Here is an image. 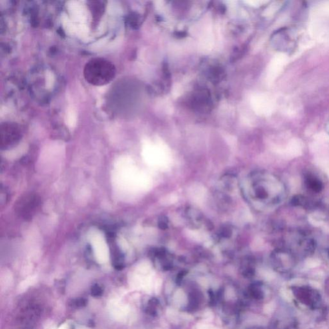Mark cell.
Instances as JSON below:
<instances>
[{
    "label": "cell",
    "mask_w": 329,
    "mask_h": 329,
    "mask_svg": "<svg viewBox=\"0 0 329 329\" xmlns=\"http://www.w3.org/2000/svg\"><path fill=\"white\" fill-rule=\"evenodd\" d=\"M116 76V68L112 62L102 58H94L87 62L84 77L88 83L100 86L110 83Z\"/></svg>",
    "instance_id": "obj_1"
},
{
    "label": "cell",
    "mask_w": 329,
    "mask_h": 329,
    "mask_svg": "<svg viewBox=\"0 0 329 329\" xmlns=\"http://www.w3.org/2000/svg\"><path fill=\"white\" fill-rule=\"evenodd\" d=\"M41 204V197L37 194L26 193L15 203L16 214L25 221H30L39 211Z\"/></svg>",
    "instance_id": "obj_2"
},
{
    "label": "cell",
    "mask_w": 329,
    "mask_h": 329,
    "mask_svg": "<svg viewBox=\"0 0 329 329\" xmlns=\"http://www.w3.org/2000/svg\"><path fill=\"white\" fill-rule=\"evenodd\" d=\"M1 149L8 150L13 148L21 140V129L15 123H3L1 126Z\"/></svg>",
    "instance_id": "obj_3"
},
{
    "label": "cell",
    "mask_w": 329,
    "mask_h": 329,
    "mask_svg": "<svg viewBox=\"0 0 329 329\" xmlns=\"http://www.w3.org/2000/svg\"><path fill=\"white\" fill-rule=\"evenodd\" d=\"M108 239L111 255H112L113 266H114L115 269L121 270L124 267V254L119 249L114 235L109 234Z\"/></svg>",
    "instance_id": "obj_4"
},
{
    "label": "cell",
    "mask_w": 329,
    "mask_h": 329,
    "mask_svg": "<svg viewBox=\"0 0 329 329\" xmlns=\"http://www.w3.org/2000/svg\"><path fill=\"white\" fill-rule=\"evenodd\" d=\"M309 220L312 225L316 226V227H319L324 223V217L320 213H312L309 217Z\"/></svg>",
    "instance_id": "obj_5"
},
{
    "label": "cell",
    "mask_w": 329,
    "mask_h": 329,
    "mask_svg": "<svg viewBox=\"0 0 329 329\" xmlns=\"http://www.w3.org/2000/svg\"><path fill=\"white\" fill-rule=\"evenodd\" d=\"M91 292H92V296H95V297H98L103 294V290L100 286L95 285L92 287Z\"/></svg>",
    "instance_id": "obj_6"
},
{
    "label": "cell",
    "mask_w": 329,
    "mask_h": 329,
    "mask_svg": "<svg viewBox=\"0 0 329 329\" xmlns=\"http://www.w3.org/2000/svg\"><path fill=\"white\" fill-rule=\"evenodd\" d=\"M72 304V306L76 308H83L86 305V300L84 298H78V299L73 300Z\"/></svg>",
    "instance_id": "obj_7"
},
{
    "label": "cell",
    "mask_w": 329,
    "mask_h": 329,
    "mask_svg": "<svg viewBox=\"0 0 329 329\" xmlns=\"http://www.w3.org/2000/svg\"><path fill=\"white\" fill-rule=\"evenodd\" d=\"M320 260L318 259H315V258H310L307 260L306 265L310 268H315L317 266L320 265Z\"/></svg>",
    "instance_id": "obj_8"
},
{
    "label": "cell",
    "mask_w": 329,
    "mask_h": 329,
    "mask_svg": "<svg viewBox=\"0 0 329 329\" xmlns=\"http://www.w3.org/2000/svg\"><path fill=\"white\" fill-rule=\"evenodd\" d=\"M282 295L286 300H290L292 299V294L289 290H284L282 292Z\"/></svg>",
    "instance_id": "obj_9"
},
{
    "label": "cell",
    "mask_w": 329,
    "mask_h": 329,
    "mask_svg": "<svg viewBox=\"0 0 329 329\" xmlns=\"http://www.w3.org/2000/svg\"><path fill=\"white\" fill-rule=\"evenodd\" d=\"M327 172H328V176L329 177V167H328V168H327Z\"/></svg>",
    "instance_id": "obj_10"
}]
</instances>
